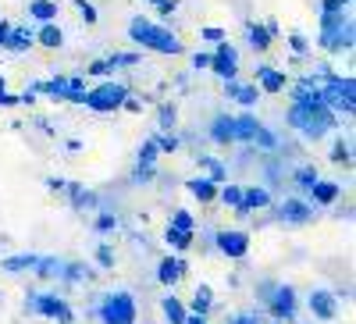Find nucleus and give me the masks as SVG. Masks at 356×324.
I'll return each mask as SVG.
<instances>
[{"instance_id": "obj_1", "label": "nucleus", "mask_w": 356, "mask_h": 324, "mask_svg": "<svg viewBox=\"0 0 356 324\" xmlns=\"http://www.w3.org/2000/svg\"><path fill=\"white\" fill-rule=\"evenodd\" d=\"M285 125H292L303 139H314V143H317V139H324L328 132L339 129V114L328 111L324 104H314V107H307V104H292V107L285 111Z\"/></svg>"}, {"instance_id": "obj_2", "label": "nucleus", "mask_w": 356, "mask_h": 324, "mask_svg": "<svg viewBox=\"0 0 356 324\" xmlns=\"http://www.w3.org/2000/svg\"><path fill=\"white\" fill-rule=\"evenodd\" d=\"M129 40L139 47V50H154V54H164V57H178V54H186L182 40H178L171 29L150 22V18H132L129 22Z\"/></svg>"}, {"instance_id": "obj_3", "label": "nucleus", "mask_w": 356, "mask_h": 324, "mask_svg": "<svg viewBox=\"0 0 356 324\" xmlns=\"http://www.w3.org/2000/svg\"><path fill=\"white\" fill-rule=\"evenodd\" d=\"M321 100L335 114H353L356 107V79L353 75H335L328 68H321Z\"/></svg>"}, {"instance_id": "obj_4", "label": "nucleus", "mask_w": 356, "mask_h": 324, "mask_svg": "<svg viewBox=\"0 0 356 324\" xmlns=\"http://www.w3.org/2000/svg\"><path fill=\"white\" fill-rule=\"evenodd\" d=\"M353 22L346 18V11H321V36L317 43L328 54H349L353 50Z\"/></svg>"}, {"instance_id": "obj_5", "label": "nucleus", "mask_w": 356, "mask_h": 324, "mask_svg": "<svg viewBox=\"0 0 356 324\" xmlns=\"http://www.w3.org/2000/svg\"><path fill=\"white\" fill-rule=\"evenodd\" d=\"M125 100H129V86L114 82V79H104V82H97V86L86 90L82 107H89L93 114H114V111H122Z\"/></svg>"}, {"instance_id": "obj_6", "label": "nucleus", "mask_w": 356, "mask_h": 324, "mask_svg": "<svg viewBox=\"0 0 356 324\" xmlns=\"http://www.w3.org/2000/svg\"><path fill=\"white\" fill-rule=\"evenodd\" d=\"M97 317H100V324H136V317H139L136 296L125 292V289L107 292V296L100 300V307H97Z\"/></svg>"}, {"instance_id": "obj_7", "label": "nucleus", "mask_w": 356, "mask_h": 324, "mask_svg": "<svg viewBox=\"0 0 356 324\" xmlns=\"http://www.w3.org/2000/svg\"><path fill=\"white\" fill-rule=\"evenodd\" d=\"M264 310L275 324H285V321H296V310H300V292L285 282H275L271 296L264 300Z\"/></svg>"}, {"instance_id": "obj_8", "label": "nucleus", "mask_w": 356, "mask_h": 324, "mask_svg": "<svg viewBox=\"0 0 356 324\" xmlns=\"http://www.w3.org/2000/svg\"><path fill=\"white\" fill-rule=\"evenodd\" d=\"M25 310L36 314V317H50L57 324H72L75 321V310L57 296V292H33V296L25 300Z\"/></svg>"}, {"instance_id": "obj_9", "label": "nucleus", "mask_w": 356, "mask_h": 324, "mask_svg": "<svg viewBox=\"0 0 356 324\" xmlns=\"http://www.w3.org/2000/svg\"><path fill=\"white\" fill-rule=\"evenodd\" d=\"M207 72L218 75L221 82H228V79H239V50H235L228 40L214 43V50H211V68H207Z\"/></svg>"}, {"instance_id": "obj_10", "label": "nucleus", "mask_w": 356, "mask_h": 324, "mask_svg": "<svg viewBox=\"0 0 356 324\" xmlns=\"http://www.w3.org/2000/svg\"><path fill=\"white\" fill-rule=\"evenodd\" d=\"M214 246L228 260H243L250 253V232H243V228H221L214 235Z\"/></svg>"}, {"instance_id": "obj_11", "label": "nucleus", "mask_w": 356, "mask_h": 324, "mask_svg": "<svg viewBox=\"0 0 356 324\" xmlns=\"http://www.w3.org/2000/svg\"><path fill=\"white\" fill-rule=\"evenodd\" d=\"M307 310L314 321H324V324H332L339 317V296L332 289H310V296H307Z\"/></svg>"}, {"instance_id": "obj_12", "label": "nucleus", "mask_w": 356, "mask_h": 324, "mask_svg": "<svg viewBox=\"0 0 356 324\" xmlns=\"http://www.w3.org/2000/svg\"><path fill=\"white\" fill-rule=\"evenodd\" d=\"M289 75L282 72V68H271V65H257V90L260 93H267V97H278V93H285L289 90Z\"/></svg>"}, {"instance_id": "obj_13", "label": "nucleus", "mask_w": 356, "mask_h": 324, "mask_svg": "<svg viewBox=\"0 0 356 324\" xmlns=\"http://www.w3.org/2000/svg\"><path fill=\"white\" fill-rule=\"evenodd\" d=\"M225 97L232 104H239L246 111H253L260 104V90H257V82H243V79H228L225 82Z\"/></svg>"}, {"instance_id": "obj_14", "label": "nucleus", "mask_w": 356, "mask_h": 324, "mask_svg": "<svg viewBox=\"0 0 356 324\" xmlns=\"http://www.w3.org/2000/svg\"><path fill=\"white\" fill-rule=\"evenodd\" d=\"M267 207H271V189H267V186H243V203L235 207V214L250 218V214L267 211Z\"/></svg>"}, {"instance_id": "obj_15", "label": "nucleus", "mask_w": 356, "mask_h": 324, "mask_svg": "<svg viewBox=\"0 0 356 324\" xmlns=\"http://www.w3.org/2000/svg\"><path fill=\"white\" fill-rule=\"evenodd\" d=\"M278 218L289 225H307V221H314V203H307L300 196H289L278 203Z\"/></svg>"}, {"instance_id": "obj_16", "label": "nucleus", "mask_w": 356, "mask_h": 324, "mask_svg": "<svg viewBox=\"0 0 356 324\" xmlns=\"http://www.w3.org/2000/svg\"><path fill=\"white\" fill-rule=\"evenodd\" d=\"M186 271H189V264L182 260V257H161V264H157V282L164 285V289H175L178 282L186 278Z\"/></svg>"}, {"instance_id": "obj_17", "label": "nucleus", "mask_w": 356, "mask_h": 324, "mask_svg": "<svg viewBox=\"0 0 356 324\" xmlns=\"http://www.w3.org/2000/svg\"><path fill=\"white\" fill-rule=\"evenodd\" d=\"M307 196H310V203H317V207H332V203H339V196H342V186L328 182V179H317L307 189Z\"/></svg>"}, {"instance_id": "obj_18", "label": "nucleus", "mask_w": 356, "mask_h": 324, "mask_svg": "<svg viewBox=\"0 0 356 324\" xmlns=\"http://www.w3.org/2000/svg\"><path fill=\"white\" fill-rule=\"evenodd\" d=\"M246 40L257 54H267L271 43H275V33L267 29V22H246Z\"/></svg>"}, {"instance_id": "obj_19", "label": "nucleus", "mask_w": 356, "mask_h": 324, "mask_svg": "<svg viewBox=\"0 0 356 324\" xmlns=\"http://www.w3.org/2000/svg\"><path fill=\"white\" fill-rule=\"evenodd\" d=\"M211 139H214L218 146H235V118H232V114H214Z\"/></svg>"}, {"instance_id": "obj_20", "label": "nucleus", "mask_w": 356, "mask_h": 324, "mask_svg": "<svg viewBox=\"0 0 356 324\" xmlns=\"http://www.w3.org/2000/svg\"><path fill=\"white\" fill-rule=\"evenodd\" d=\"M36 47H43V50H61V47H65V29L57 25V22H43V25L36 29Z\"/></svg>"}, {"instance_id": "obj_21", "label": "nucleus", "mask_w": 356, "mask_h": 324, "mask_svg": "<svg viewBox=\"0 0 356 324\" xmlns=\"http://www.w3.org/2000/svg\"><path fill=\"white\" fill-rule=\"evenodd\" d=\"M186 189H189V196H193V200H200V203H214L221 186H218V182H211L207 175H196V179H189V182H186Z\"/></svg>"}, {"instance_id": "obj_22", "label": "nucleus", "mask_w": 356, "mask_h": 324, "mask_svg": "<svg viewBox=\"0 0 356 324\" xmlns=\"http://www.w3.org/2000/svg\"><path fill=\"white\" fill-rule=\"evenodd\" d=\"M189 314H203V317H211V310H214V289L207 285V282H200L196 289H193V303L186 307Z\"/></svg>"}, {"instance_id": "obj_23", "label": "nucleus", "mask_w": 356, "mask_h": 324, "mask_svg": "<svg viewBox=\"0 0 356 324\" xmlns=\"http://www.w3.org/2000/svg\"><path fill=\"white\" fill-rule=\"evenodd\" d=\"M8 50H15V54H25L29 47H36V33L29 25H11V33H8V43H4Z\"/></svg>"}, {"instance_id": "obj_24", "label": "nucleus", "mask_w": 356, "mask_h": 324, "mask_svg": "<svg viewBox=\"0 0 356 324\" xmlns=\"http://www.w3.org/2000/svg\"><path fill=\"white\" fill-rule=\"evenodd\" d=\"M36 253H15V257H4L0 260V271L4 275H25V271H33L36 268Z\"/></svg>"}, {"instance_id": "obj_25", "label": "nucleus", "mask_w": 356, "mask_h": 324, "mask_svg": "<svg viewBox=\"0 0 356 324\" xmlns=\"http://www.w3.org/2000/svg\"><path fill=\"white\" fill-rule=\"evenodd\" d=\"M164 243L175 250V253H186V250H193V243H196V232H182V228H164Z\"/></svg>"}, {"instance_id": "obj_26", "label": "nucleus", "mask_w": 356, "mask_h": 324, "mask_svg": "<svg viewBox=\"0 0 356 324\" xmlns=\"http://www.w3.org/2000/svg\"><path fill=\"white\" fill-rule=\"evenodd\" d=\"M161 310H164V321H168V324H186V317H189L186 303L178 300V296H171V292L161 300Z\"/></svg>"}, {"instance_id": "obj_27", "label": "nucleus", "mask_w": 356, "mask_h": 324, "mask_svg": "<svg viewBox=\"0 0 356 324\" xmlns=\"http://www.w3.org/2000/svg\"><path fill=\"white\" fill-rule=\"evenodd\" d=\"M196 164H200V171H207V179H211V182H218V186H225V182H228V168H225L218 157L200 154V157H196Z\"/></svg>"}, {"instance_id": "obj_28", "label": "nucleus", "mask_w": 356, "mask_h": 324, "mask_svg": "<svg viewBox=\"0 0 356 324\" xmlns=\"http://www.w3.org/2000/svg\"><path fill=\"white\" fill-rule=\"evenodd\" d=\"M65 193H68V200H72V207H75V211H93L97 203H100L97 193H89V189H82V186H75V182L65 186Z\"/></svg>"}, {"instance_id": "obj_29", "label": "nucleus", "mask_w": 356, "mask_h": 324, "mask_svg": "<svg viewBox=\"0 0 356 324\" xmlns=\"http://www.w3.org/2000/svg\"><path fill=\"white\" fill-rule=\"evenodd\" d=\"M29 18L33 22H57V0H29Z\"/></svg>"}, {"instance_id": "obj_30", "label": "nucleus", "mask_w": 356, "mask_h": 324, "mask_svg": "<svg viewBox=\"0 0 356 324\" xmlns=\"http://www.w3.org/2000/svg\"><path fill=\"white\" fill-rule=\"evenodd\" d=\"M86 75H68V90H65V104H79L82 107V97H86Z\"/></svg>"}, {"instance_id": "obj_31", "label": "nucleus", "mask_w": 356, "mask_h": 324, "mask_svg": "<svg viewBox=\"0 0 356 324\" xmlns=\"http://www.w3.org/2000/svg\"><path fill=\"white\" fill-rule=\"evenodd\" d=\"M61 264L65 260H57V257H40L36 260V278H61Z\"/></svg>"}, {"instance_id": "obj_32", "label": "nucleus", "mask_w": 356, "mask_h": 324, "mask_svg": "<svg viewBox=\"0 0 356 324\" xmlns=\"http://www.w3.org/2000/svg\"><path fill=\"white\" fill-rule=\"evenodd\" d=\"M332 164H342V168L353 164V143H349V139L339 136V139L332 143Z\"/></svg>"}, {"instance_id": "obj_33", "label": "nucleus", "mask_w": 356, "mask_h": 324, "mask_svg": "<svg viewBox=\"0 0 356 324\" xmlns=\"http://www.w3.org/2000/svg\"><path fill=\"white\" fill-rule=\"evenodd\" d=\"M317 179H321V175H317V168H314V164H300V168L292 171V182L300 186L303 193H307V189H310V186H314Z\"/></svg>"}, {"instance_id": "obj_34", "label": "nucleus", "mask_w": 356, "mask_h": 324, "mask_svg": "<svg viewBox=\"0 0 356 324\" xmlns=\"http://www.w3.org/2000/svg\"><path fill=\"white\" fill-rule=\"evenodd\" d=\"M218 200L225 203V207H239V203H243V186H235V182H225L221 189H218Z\"/></svg>"}, {"instance_id": "obj_35", "label": "nucleus", "mask_w": 356, "mask_h": 324, "mask_svg": "<svg viewBox=\"0 0 356 324\" xmlns=\"http://www.w3.org/2000/svg\"><path fill=\"white\" fill-rule=\"evenodd\" d=\"M157 157H161V150H157L154 136L143 139V146H139V168H157Z\"/></svg>"}, {"instance_id": "obj_36", "label": "nucleus", "mask_w": 356, "mask_h": 324, "mask_svg": "<svg viewBox=\"0 0 356 324\" xmlns=\"http://www.w3.org/2000/svg\"><path fill=\"white\" fill-rule=\"evenodd\" d=\"M61 278L65 282H82V278H89V268H86V264H79V260L61 264Z\"/></svg>"}, {"instance_id": "obj_37", "label": "nucleus", "mask_w": 356, "mask_h": 324, "mask_svg": "<svg viewBox=\"0 0 356 324\" xmlns=\"http://www.w3.org/2000/svg\"><path fill=\"white\" fill-rule=\"evenodd\" d=\"M154 143H157V150H161V154H175L178 146H182V139H178L175 132H157Z\"/></svg>"}, {"instance_id": "obj_38", "label": "nucleus", "mask_w": 356, "mask_h": 324, "mask_svg": "<svg viewBox=\"0 0 356 324\" xmlns=\"http://www.w3.org/2000/svg\"><path fill=\"white\" fill-rule=\"evenodd\" d=\"M107 75H114V68H111V61L107 57H100V61H93V65H86V79H107Z\"/></svg>"}, {"instance_id": "obj_39", "label": "nucleus", "mask_w": 356, "mask_h": 324, "mask_svg": "<svg viewBox=\"0 0 356 324\" xmlns=\"http://www.w3.org/2000/svg\"><path fill=\"white\" fill-rule=\"evenodd\" d=\"M171 228H182V232H196V218L189 214V211H182V207H178L175 214H171V221H168Z\"/></svg>"}, {"instance_id": "obj_40", "label": "nucleus", "mask_w": 356, "mask_h": 324, "mask_svg": "<svg viewBox=\"0 0 356 324\" xmlns=\"http://www.w3.org/2000/svg\"><path fill=\"white\" fill-rule=\"evenodd\" d=\"M107 61H111L114 72H118V68H136V65L143 61V54H111Z\"/></svg>"}, {"instance_id": "obj_41", "label": "nucleus", "mask_w": 356, "mask_h": 324, "mask_svg": "<svg viewBox=\"0 0 356 324\" xmlns=\"http://www.w3.org/2000/svg\"><path fill=\"white\" fill-rule=\"evenodd\" d=\"M157 118H161V129H164V132H171V129H175V122H178V107H175V104H161Z\"/></svg>"}, {"instance_id": "obj_42", "label": "nucleus", "mask_w": 356, "mask_h": 324, "mask_svg": "<svg viewBox=\"0 0 356 324\" xmlns=\"http://www.w3.org/2000/svg\"><path fill=\"white\" fill-rule=\"evenodd\" d=\"M114 228H118V214H111V211H100V214H97V221H93V232L107 235V232H114Z\"/></svg>"}, {"instance_id": "obj_43", "label": "nucleus", "mask_w": 356, "mask_h": 324, "mask_svg": "<svg viewBox=\"0 0 356 324\" xmlns=\"http://www.w3.org/2000/svg\"><path fill=\"white\" fill-rule=\"evenodd\" d=\"M289 47H292L296 57H307V54H310V40H307L303 33H289Z\"/></svg>"}, {"instance_id": "obj_44", "label": "nucleus", "mask_w": 356, "mask_h": 324, "mask_svg": "<svg viewBox=\"0 0 356 324\" xmlns=\"http://www.w3.org/2000/svg\"><path fill=\"white\" fill-rule=\"evenodd\" d=\"M75 8H79V15H82V22H86V25H97V22H100L97 8L89 4V0H75Z\"/></svg>"}, {"instance_id": "obj_45", "label": "nucleus", "mask_w": 356, "mask_h": 324, "mask_svg": "<svg viewBox=\"0 0 356 324\" xmlns=\"http://www.w3.org/2000/svg\"><path fill=\"white\" fill-rule=\"evenodd\" d=\"M93 257H97V264H100V268H104V271H111V268H114V250H111L107 243H100Z\"/></svg>"}, {"instance_id": "obj_46", "label": "nucleus", "mask_w": 356, "mask_h": 324, "mask_svg": "<svg viewBox=\"0 0 356 324\" xmlns=\"http://www.w3.org/2000/svg\"><path fill=\"white\" fill-rule=\"evenodd\" d=\"M200 40H207V43H221V40H228V36H225V29L207 25V29H200Z\"/></svg>"}, {"instance_id": "obj_47", "label": "nucleus", "mask_w": 356, "mask_h": 324, "mask_svg": "<svg viewBox=\"0 0 356 324\" xmlns=\"http://www.w3.org/2000/svg\"><path fill=\"white\" fill-rule=\"evenodd\" d=\"M132 179H136L139 186H146V182H154V179H157V168H139V164H136Z\"/></svg>"}, {"instance_id": "obj_48", "label": "nucleus", "mask_w": 356, "mask_h": 324, "mask_svg": "<svg viewBox=\"0 0 356 324\" xmlns=\"http://www.w3.org/2000/svg\"><path fill=\"white\" fill-rule=\"evenodd\" d=\"M189 61H193V68H196V72H203V68H211V50H196V54L189 57Z\"/></svg>"}, {"instance_id": "obj_49", "label": "nucleus", "mask_w": 356, "mask_h": 324, "mask_svg": "<svg viewBox=\"0 0 356 324\" xmlns=\"http://www.w3.org/2000/svg\"><path fill=\"white\" fill-rule=\"evenodd\" d=\"M260 321V314H228L225 317V324H257Z\"/></svg>"}, {"instance_id": "obj_50", "label": "nucleus", "mask_w": 356, "mask_h": 324, "mask_svg": "<svg viewBox=\"0 0 356 324\" xmlns=\"http://www.w3.org/2000/svg\"><path fill=\"white\" fill-rule=\"evenodd\" d=\"M353 0H321V11H346Z\"/></svg>"}, {"instance_id": "obj_51", "label": "nucleus", "mask_w": 356, "mask_h": 324, "mask_svg": "<svg viewBox=\"0 0 356 324\" xmlns=\"http://www.w3.org/2000/svg\"><path fill=\"white\" fill-rule=\"evenodd\" d=\"M18 104H22V97H15V93H8V90L0 93V107H18Z\"/></svg>"}, {"instance_id": "obj_52", "label": "nucleus", "mask_w": 356, "mask_h": 324, "mask_svg": "<svg viewBox=\"0 0 356 324\" xmlns=\"http://www.w3.org/2000/svg\"><path fill=\"white\" fill-rule=\"evenodd\" d=\"M154 4H157V11H161V15H175V8H178L175 0H154Z\"/></svg>"}, {"instance_id": "obj_53", "label": "nucleus", "mask_w": 356, "mask_h": 324, "mask_svg": "<svg viewBox=\"0 0 356 324\" xmlns=\"http://www.w3.org/2000/svg\"><path fill=\"white\" fill-rule=\"evenodd\" d=\"M8 33H11V22H4V18H0V47L8 43Z\"/></svg>"}, {"instance_id": "obj_54", "label": "nucleus", "mask_w": 356, "mask_h": 324, "mask_svg": "<svg viewBox=\"0 0 356 324\" xmlns=\"http://www.w3.org/2000/svg\"><path fill=\"white\" fill-rule=\"evenodd\" d=\"M47 186H50L54 193H65V186H68V182H65V179H47Z\"/></svg>"}, {"instance_id": "obj_55", "label": "nucleus", "mask_w": 356, "mask_h": 324, "mask_svg": "<svg viewBox=\"0 0 356 324\" xmlns=\"http://www.w3.org/2000/svg\"><path fill=\"white\" fill-rule=\"evenodd\" d=\"M186 324H211V321H207L203 314H189V317H186Z\"/></svg>"}]
</instances>
